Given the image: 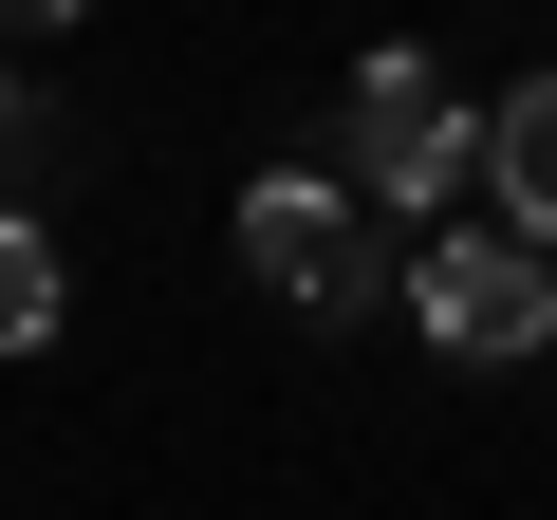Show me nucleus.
<instances>
[{
    "label": "nucleus",
    "instance_id": "5",
    "mask_svg": "<svg viewBox=\"0 0 557 520\" xmlns=\"http://www.w3.org/2000/svg\"><path fill=\"white\" fill-rule=\"evenodd\" d=\"M38 335H57V242L0 205V354H38Z\"/></svg>",
    "mask_w": 557,
    "mask_h": 520
},
{
    "label": "nucleus",
    "instance_id": "3",
    "mask_svg": "<svg viewBox=\"0 0 557 520\" xmlns=\"http://www.w3.org/2000/svg\"><path fill=\"white\" fill-rule=\"evenodd\" d=\"M465 168H483L465 94H446L428 57H372V75H354V186H372V205H446Z\"/></svg>",
    "mask_w": 557,
    "mask_h": 520
},
{
    "label": "nucleus",
    "instance_id": "2",
    "mask_svg": "<svg viewBox=\"0 0 557 520\" xmlns=\"http://www.w3.org/2000/svg\"><path fill=\"white\" fill-rule=\"evenodd\" d=\"M409 317H428L465 372H502V354H557V260H539L520 223H502V242L465 223V242H428V260H409Z\"/></svg>",
    "mask_w": 557,
    "mask_h": 520
},
{
    "label": "nucleus",
    "instance_id": "4",
    "mask_svg": "<svg viewBox=\"0 0 557 520\" xmlns=\"http://www.w3.org/2000/svg\"><path fill=\"white\" fill-rule=\"evenodd\" d=\"M483 186H502V223L557 260V75H520V94H502V131H483Z\"/></svg>",
    "mask_w": 557,
    "mask_h": 520
},
{
    "label": "nucleus",
    "instance_id": "1",
    "mask_svg": "<svg viewBox=\"0 0 557 520\" xmlns=\"http://www.w3.org/2000/svg\"><path fill=\"white\" fill-rule=\"evenodd\" d=\"M242 260L298 317H409V280H391V242L354 223V186H317V168H278V186H242Z\"/></svg>",
    "mask_w": 557,
    "mask_h": 520
}]
</instances>
